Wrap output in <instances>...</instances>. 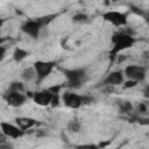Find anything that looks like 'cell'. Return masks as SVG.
<instances>
[{
    "instance_id": "obj_1",
    "label": "cell",
    "mask_w": 149,
    "mask_h": 149,
    "mask_svg": "<svg viewBox=\"0 0 149 149\" xmlns=\"http://www.w3.org/2000/svg\"><path fill=\"white\" fill-rule=\"evenodd\" d=\"M136 38L134 35L128 33H120L112 37V48L109 50V56L115 57L118 54L132 48L136 43Z\"/></svg>"
},
{
    "instance_id": "obj_2",
    "label": "cell",
    "mask_w": 149,
    "mask_h": 149,
    "mask_svg": "<svg viewBox=\"0 0 149 149\" xmlns=\"http://www.w3.org/2000/svg\"><path fill=\"white\" fill-rule=\"evenodd\" d=\"M63 73L66 78L68 86L71 88H78L81 86L83 81L86 78V69L76 68V69H63Z\"/></svg>"
},
{
    "instance_id": "obj_3",
    "label": "cell",
    "mask_w": 149,
    "mask_h": 149,
    "mask_svg": "<svg viewBox=\"0 0 149 149\" xmlns=\"http://www.w3.org/2000/svg\"><path fill=\"white\" fill-rule=\"evenodd\" d=\"M56 63L51 61H36L33 64V68L36 72V84L43 81L55 69Z\"/></svg>"
},
{
    "instance_id": "obj_4",
    "label": "cell",
    "mask_w": 149,
    "mask_h": 149,
    "mask_svg": "<svg viewBox=\"0 0 149 149\" xmlns=\"http://www.w3.org/2000/svg\"><path fill=\"white\" fill-rule=\"evenodd\" d=\"M102 19L114 27H125L128 23V13L119 10H107L102 13Z\"/></svg>"
},
{
    "instance_id": "obj_5",
    "label": "cell",
    "mask_w": 149,
    "mask_h": 149,
    "mask_svg": "<svg viewBox=\"0 0 149 149\" xmlns=\"http://www.w3.org/2000/svg\"><path fill=\"white\" fill-rule=\"evenodd\" d=\"M122 72H123V76H126L128 79L135 80L137 83L143 81L147 77V68L142 65H137V64L127 65Z\"/></svg>"
},
{
    "instance_id": "obj_6",
    "label": "cell",
    "mask_w": 149,
    "mask_h": 149,
    "mask_svg": "<svg viewBox=\"0 0 149 149\" xmlns=\"http://www.w3.org/2000/svg\"><path fill=\"white\" fill-rule=\"evenodd\" d=\"M43 26L40 21V19H30L27 20L22 23L21 26V30L28 35L31 38H38L41 35V30H42Z\"/></svg>"
},
{
    "instance_id": "obj_7",
    "label": "cell",
    "mask_w": 149,
    "mask_h": 149,
    "mask_svg": "<svg viewBox=\"0 0 149 149\" xmlns=\"http://www.w3.org/2000/svg\"><path fill=\"white\" fill-rule=\"evenodd\" d=\"M27 99H28V95L24 94L23 92L14 91L10 88H8L3 94V100L7 102V105H9L12 107H20V106L24 105Z\"/></svg>"
},
{
    "instance_id": "obj_8",
    "label": "cell",
    "mask_w": 149,
    "mask_h": 149,
    "mask_svg": "<svg viewBox=\"0 0 149 149\" xmlns=\"http://www.w3.org/2000/svg\"><path fill=\"white\" fill-rule=\"evenodd\" d=\"M0 129H1V133L3 134L5 137H9V139H13V140L20 139L26 134V132L20 129L16 125L7 122V121L0 122Z\"/></svg>"
},
{
    "instance_id": "obj_9",
    "label": "cell",
    "mask_w": 149,
    "mask_h": 149,
    "mask_svg": "<svg viewBox=\"0 0 149 149\" xmlns=\"http://www.w3.org/2000/svg\"><path fill=\"white\" fill-rule=\"evenodd\" d=\"M63 104L71 109H78L83 106V98L80 94L74 92H65L62 97Z\"/></svg>"
},
{
    "instance_id": "obj_10",
    "label": "cell",
    "mask_w": 149,
    "mask_h": 149,
    "mask_svg": "<svg viewBox=\"0 0 149 149\" xmlns=\"http://www.w3.org/2000/svg\"><path fill=\"white\" fill-rule=\"evenodd\" d=\"M52 98H54V94H51L47 88L34 92L33 97H31V99L34 100L35 104H37L38 106H43V107L50 106Z\"/></svg>"
},
{
    "instance_id": "obj_11",
    "label": "cell",
    "mask_w": 149,
    "mask_h": 149,
    "mask_svg": "<svg viewBox=\"0 0 149 149\" xmlns=\"http://www.w3.org/2000/svg\"><path fill=\"white\" fill-rule=\"evenodd\" d=\"M125 81V76H123V72L120 71V70H115V71H112L107 74V77L104 79V85H107V86H118V85H121L123 84Z\"/></svg>"
},
{
    "instance_id": "obj_12",
    "label": "cell",
    "mask_w": 149,
    "mask_h": 149,
    "mask_svg": "<svg viewBox=\"0 0 149 149\" xmlns=\"http://www.w3.org/2000/svg\"><path fill=\"white\" fill-rule=\"evenodd\" d=\"M15 125L23 132H27L28 129H31L35 126H37L38 121L29 116H19V118H15Z\"/></svg>"
},
{
    "instance_id": "obj_13",
    "label": "cell",
    "mask_w": 149,
    "mask_h": 149,
    "mask_svg": "<svg viewBox=\"0 0 149 149\" xmlns=\"http://www.w3.org/2000/svg\"><path fill=\"white\" fill-rule=\"evenodd\" d=\"M21 78L24 81H36V72L34 70L33 66L26 68L22 72H21Z\"/></svg>"
},
{
    "instance_id": "obj_14",
    "label": "cell",
    "mask_w": 149,
    "mask_h": 149,
    "mask_svg": "<svg viewBox=\"0 0 149 149\" xmlns=\"http://www.w3.org/2000/svg\"><path fill=\"white\" fill-rule=\"evenodd\" d=\"M13 59L15 61V62H22L27 56H28V51L27 50H24V49H22V48H19V47H16L15 49H14V51H13Z\"/></svg>"
},
{
    "instance_id": "obj_15",
    "label": "cell",
    "mask_w": 149,
    "mask_h": 149,
    "mask_svg": "<svg viewBox=\"0 0 149 149\" xmlns=\"http://www.w3.org/2000/svg\"><path fill=\"white\" fill-rule=\"evenodd\" d=\"M118 106L121 113H130L133 111V105L128 100H120L118 102Z\"/></svg>"
},
{
    "instance_id": "obj_16",
    "label": "cell",
    "mask_w": 149,
    "mask_h": 149,
    "mask_svg": "<svg viewBox=\"0 0 149 149\" xmlns=\"http://www.w3.org/2000/svg\"><path fill=\"white\" fill-rule=\"evenodd\" d=\"M80 128H81V125L78 120H71L68 125V129L72 133H78L80 130Z\"/></svg>"
},
{
    "instance_id": "obj_17",
    "label": "cell",
    "mask_w": 149,
    "mask_h": 149,
    "mask_svg": "<svg viewBox=\"0 0 149 149\" xmlns=\"http://www.w3.org/2000/svg\"><path fill=\"white\" fill-rule=\"evenodd\" d=\"M87 19H88V15L85 14V13H76L72 16V21L73 22H77V23L85 22V21H87Z\"/></svg>"
},
{
    "instance_id": "obj_18",
    "label": "cell",
    "mask_w": 149,
    "mask_h": 149,
    "mask_svg": "<svg viewBox=\"0 0 149 149\" xmlns=\"http://www.w3.org/2000/svg\"><path fill=\"white\" fill-rule=\"evenodd\" d=\"M62 88H63V85H61V84H56V85H52V86L47 87V90H48L51 94H54V95L59 94L61 91H62Z\"/></svg>"
},
{
    "instance_id": "obj_19",
    "label": "cell",
    "mask_w": 149,
    "mask_h": 149,
    "mask_svg": "<svg viewBox=\"0 0 149 149\" xmlns=\"http://www.w3.org/2000/svg\"><path fill=\"white\" fill-rule=\"evenodd\" d=\"M10 90H14V91H19V92H23L24 91V85L23 83L21 81H14L12 83V85L9 86Z\"/></svg>"
},
{
    "instance_id": "obj_20",
    "label": "cell",
    "mask_w": 149,
    "mask_h": 149,
    "mask_svg": "<svg viewBox=\"0 0 149 149\" xmlns=\"http://www.w3.org/2000/svg\"><path fill=\"white\" fill-rule=\"evenodd\" d=\"M77 149H100L98 144H93V143H86V144H79L76 146Z\"/></svg>"
},
{
    "instance_id": "obj_21",
    "label": "cell",
    "mask_w": 149,
    "mask_h": 149,
    "mask_svg": "<svg viewBox=\"0 0 149 149\" xmlns=\"http://www.w3.org/2000/svg\"><path fill=\"white\" fill-rule=\"evenodd\" d=\"M139 83L137 81H135V80H130V79H127V80H125L123 81V86H125V88H133V87H135L136 85H137Z\"/></svg>"
},
{
    "instance_id": "obj_22",
    "label": "cell",
    "mask_w": 149,
    "mask_h": 149,
    "mask_svg": "<svg viewBox=\"0 0 149 149\" xmlns=\"http://www.w3.org/2000/svg\"><path fill=\"white\" fill-rule=\"evenodd\" d=\"M81 98H83V105H88V104H92L94 101V99L91 95H88V94L81 95Z\"/></svg>"
},
{
    "instance_id": "obj_23",
    "label": "cell",
    "mask_w": 149,
    "mask_h": 149,
    "mask_svg": "<svg viewBox=\"0 0 149 149\" xmlns=\"http://www.w3.org/2000/svg\"><path fill=\"white\" fill-rule=\"evenodd\" d=\"M0 149H14V147H13V144H10L8 142L2 141V142H0Z\"/></svg>"
},
{
    "instance_id": "obj_24",
    "label": "cell",
    "mask_w": 149,
    "mask_h": 149,
    "mask_svg": "<svg viewBox=\"0 0 149 149\" xmlns=\"http://www.w3.org/2000/svg\"><path fill=\"white\" fill-rule=\"evenodd\" d=\"M58 104H59V94H56V95H54L50 106L51 107H56V106H58Z\"/></svg>"
},
{
    "instance_id": "obj_25",
    "label": "cell",
    "mask_w": 149,
    "mask_h": 149,
    "mask_svg": "<svg viewBox=\"0 0 149 149\" xmlns=\"http://www.w3.org/2000/svg\"><path fill=\"white\" fill-rule=\"evenodd\" d=\"M6 51H7V48L5 45H0V62L3 61V58L6 56Z\"/></svg>"
},
{
    "instance_id": "obj_26",
    "label": "cell",
    "mask_w": 149,
    "mask_h": 149,
    "mask_svg": "<svg viewBox=\"0 0 149 149\" xmlns=\"http://www.w3.org/2000/svg\"><path fill=\"white\" fill-rule=\"evenodd\" d=\"M45 135H47V132L43 130V129H38V130L36 132V136H37V137H42V136H45Z\"/></svg>"
},
{
    "instance_id": "obj_27",
    "label": "cell",
    "mask_w": 149,
    "mask_h": 149,
    "mask_svg": "<svg viewBox=\"0 0 149 149\" xmlns=\"http://www.w3.org/2000/svg\"><path fill=\"white\" fill-rule=\"evenodd\" d=\"M139 111H140V112H147V106H146L144 104H140Z\"/></svg>"
},
{
    "instance_id": "obj_28",
    "label": "cell",
    "mask_w": 149,
    "mask_h": 149,
    "mask_svg": "<svg viewBox=\"0 0 149 149\" xmlns=\"http://www.w3.org/2000/svg\"><path fill=\"white\" fill-rule=\"evenodd\" d=\"M7 41L6 37H0V45H3V43Z\"/></svg>"
},
{
    "instance_id": "obj_29",
    "label": "cell",
    "mask_w": 149,
    "mask_h": 149,
    "mask_svg": "<svg viewBox=\"0 0 149 149\" xmlns=\"http://www.w3.org/2000/svg\"><path fill=\"white\" fill-rule=\"evenodd\" d=\"M2 24H3V19H0V28L2 27Z\"/></svg>"
},
{
    "instance_id": "obj_30",
    "label": "cell",
    "mask_w": 149,
    "mask_h": 149,
    "mask_svg": "<svg viewBox=\"0 0 149 149\" xmlns=\"http://www.w3.org/2000/svg\"><path fill=\"white\" fill-rule=\"evenodd\" d=\"M115 149H121V147H118V148H115Z\"/></svg>"
}]
</instances>
